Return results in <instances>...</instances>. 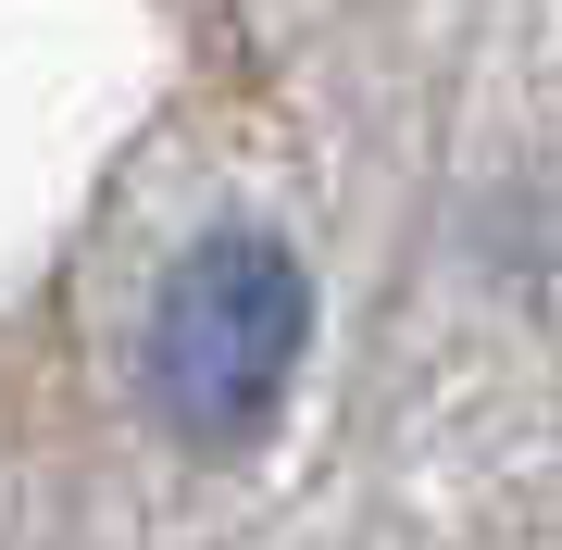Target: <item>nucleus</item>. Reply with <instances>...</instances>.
Listing matches in <instances>:
<instances>
[{"label":"nucleus","mask_w":562,"mask_h":550,"mask_svg":"<svg viewBox=\"0 0 562 550\" xmlns=\"http://www.w3.org/2000/svg\"><path fill=\"white\" fill-rule=\"evenodd\" d=\"M313 350V288L276 238H201L150 313V401L188 450H250Z\"/></svg>","instance_id":"f257e3e1"}]
</instances>
